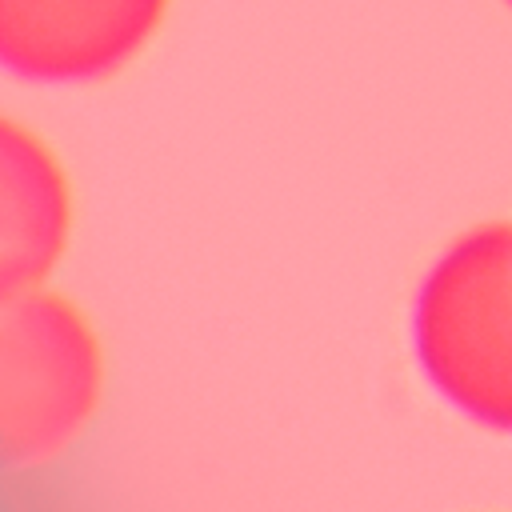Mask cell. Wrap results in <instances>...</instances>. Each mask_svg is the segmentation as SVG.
<instances>
[{"label": "cell", "instance_id": "cell-3", "mask_svg": "<svg viewBox=\"0 0 512 512\" xmlns=\"http://www.w3.org/2000/svg\"><path fill=\"white\" fill-rule=\"evenodd\" d=\"M172 0H0V76L40 92L96 88L164 32Z\"/></svg>", "mask_w": 512, "mask_h": 512}, {"label": "cell", "instance_id": "cell-1", "mask_svg": "<svg viewBox=\"0 0 512 512\" xmlns=\"http://www.w3.org/2000/svg\"><path fill=\"white\" fill-rule=\"evenodd\" d=\"M108 392V352L92 312L64 288L0 296V476L68 456Z\"/></svg>", "mask_w": 512, "mask_h": 512}, {"label": "cell", "instance_id": "cell-2", "mask_svg": "<svg viewBox=\"0 0 512 512\" xmlns=\"http://www.w3.org/2000/svg\"><path fill=\"white\" fill-rule=\"evenodd\" d=\"M412 340L424 376L480 424L512 432V228L460 236L424 276Z\"/></svg>", "mask_w": 512, "mask_h": 512}, {"label": "cell", "instance_id": "cell-4", "mask_svg": "<svg viewBox=\"0 0 512 512\" xmlns=\"http://www.w3.org/2000/svg\"><path fill=\"white\" fill-rule=\"evenodd\" d=\"M76 236V188L56 144L0 108V296L56 280Z\"/></svg>", "mask_w": 512, "mask_h": 512}]
</instances>
